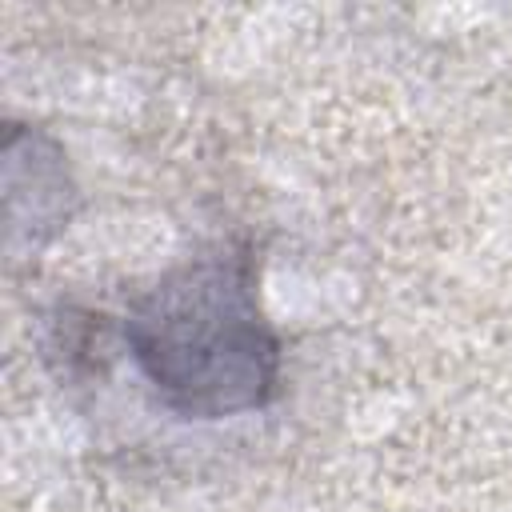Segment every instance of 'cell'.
<instances>
[{
	"label": "cell",
	"instance_id": "6da1fadb",
	"mask_svg": "<svg viewBox=\"0 0 512 512\" xmlns=\"http://www.w3.org/2000/svg\"><path fill=\"white\" fill-rule=\"evenodd\" d=\"M124 340L156 400L184 420L256 412L280 384V340L248 256H200L168 272L128 308Z\"/></svg>",
	"mask_w": 512,
	"mask_h": 512
}]
</instances>
